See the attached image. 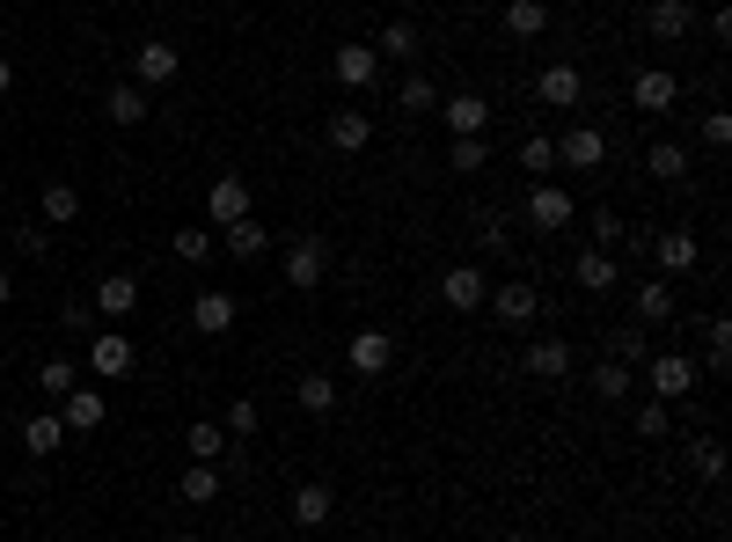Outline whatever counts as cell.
<instances>
[{
  "label": "cell",
  "mask_w": 732,
  "mask_h": 542,
  "mask_svg": "<svg viewBox=\"0 0 732 542\" xmlns=\"http://www.w3.org/2000/svg\"><path fill=\"white\" fill-rule=\"evenodd\" d=\"M279 279L294 286V294H315V286L330 279V243H323V235H294L286 257H279Z\"/></svg>",
  "instance_id": "1"
},
{
  "label": "cell",
  "mask_w": 732,
  "mask_h": 542,
  "mask_svg": "<svg viewBox=\"0 0 732 542\" xmlns=\"http://www.w3.org/2000/svg\"><path fill=\"white\" fill-rule=\"evenodd\" d=\"M578 220V198L564 191L557 176H550V184H535V191H527V228L535 235H564Z\"/></svg>",
  "instance_id": "2"
},
{
  "label": "cell",
  "mask_w": 732,
  "mask_h": 542,
  "mask_svg": "<svg viewBox=\"0 0 732 542\" xmlns=\"http://www.w3.org/2000/svg\"><path fill=\"white\" fill-rule=\"evenodd\" d=\"M484 308L498 315L506 331H527V323L542 315V294H535V279H506V286H491V294H484Z\"/></svg>",
  "instance_id": "3"
},
{
  "label": "cell",
  "mask_w": 732,
  "mask_h": 542,
  "mask_svg": "<svg viewBox=\"0 0 732 542\" xmlns=\"http://www.w3.org/2000/svg\"><path fill=\"white\" fill-rule=\"evenodd\" d=\"M535 104H550V110H578V104H586V73H578L572 59L542 67V73H535Z\"/></svg>",
  "instance_id": "4"
},
{
  "label": "cell",
  "mask_w": 732,
  "mask_h": 542,
  "mask_svg": "<svg viewBox=\"0 0 732 542\" xmlns=\"http://www.w3.org/2000/svg\"><path fill=\"white\" fill-rule=\"evenodd\" d=\"M630 104L645 110V118H666V110L681 104V81L666 67H637V73H630Z\"/></svg>",
  "instance_id": "5"
},
{
  "label": "cell",
  "mask_w": 732,
  "mask_h": 542,
  "mask_svg": "<svg viewBox=\"0 0 732 542\" xmlns=\"http://www.w3.org/2000/svg\"><path fill=\"white\" fill-rule=\"evenodd\" d=\"M88 308L103 315V323H125V315L140 308V279H132V272H103V279H96V300H88Z\"/></svg>",
  "instance_id": "6"
},
{
  "label": "cell",
  "mask_w": 732,
  "mask_h": 542,
  "mask_svg": "<svg viewBox=\"0 0 732 542\" xmlns=\"http://www.w3.org/2000/svg\"><path fill=\"white\" fill-rule=\"evenodd\" d=\"M88 367H96V382L132 374V337H125V331H96V337H88Z\"/></svg>",
  "instance_id": "7"
},
{
  "label": "cell",
  "mask_w": 732,
  "mask_h": 542,
  "mask_svg": "<svg viewBox=\"0 0 732 542\" xmlns=\"http://www.w3.org/2000/svg\"><path fill=\"white\" fill-rule=\"evenodd\" d=\"M689 388H696V359H689V352H660V359H652V396L681 403Z\"/></svg>",
  "instance_id": "8"
},
{
  "label": "cell",
  "mask_w": 732,
  "mask_h": 542,
  "mask_svg": "<svg viewBox=\"0 0 732 542\" xmlns=\"http://www.w3.org/2000/svg\"><path fill=\"white\" fill-rule=\"evenodd\" d=\"M609 161V140H601V125H572L557 140V169H601Z\"/></svg>",
  "instance_id": "9"
},
{
  "label": "cell",
  "mask_w": 732,
  "mask_h": 542,
  "mask_svg": "<svg viewBox=\"0 0 732 542\" xmlns=\"http://www.w3.org/2000/svg\"><path fill=\"white\" fill-rule=\"evenodd\" d=\"M484 294H491V279L476 272V264H454L447 279H439V300H447L454 315H476V308H484Z\"/></svg>",
  "instance_id": "10"
},
{
  "label": "cell",
  "mask_w": 732,
  "mask_h": 542,
  "mask_svg": "<svg viewBox=\"0 0 732 542\" xmlns=\"http://www.w3.org/2000/svg\"><path fill=\"white\" fill-rule=\"evenodd\" d=\"M689 30H696V8H689V0H645V37H660V45H681Z\"/></svg>",
  "instance_id": "11"
},
{
  "label": "cell",
  "mask_w": 732,
  "mask_h": 542,
  "mask_svg": "<svg viewBox=\"0 0 732 542\" xmlns=\"http://www.w3.org/2000/svg\"><path fill=\"white\" fill-rule=\"evenodd\" d=\"M572 279H578V294H615L623 264H615V249H578V257H572Z\"/></svg>",
  "instance_id": "12"
},
{
  "label": "cell",
  "mask_w": 732,
  "mask_h": 542,
  "mask_svg": "<svg viewBox=\"0 0 732 542\" xmlns=\"http://www.w3.org/2000/svg\"><path fill=\"white\" fill-rule=\"evenodd\" d=\"M132 67H140V88H169L176 73H184V52H176L169 37H147V45H140V59H132Z\"/></svg>",
  "instance_id": "13"
},
{
  "label": "cell",
  "mask_w": 732,
  "mask_h": 542,
  "mask_svg": "<svg viewBox=\"0 0 732 542\" xmlns=\"http://www.w3.org/2000/svg\"><path fill=\"white\" fill-rule=\"evenodd\" d=\"M521 367L535 374V382H564V374H572V337H535Z\"/></svg>",
  "instance_id": "14"
},
{
  "label": "cell",
  "mask_w": 732,
  "mask_h": 542,
  "mask_svg": "<svg viewBox=\"0 0 732 542\" xmlns=\"http://www.w3.org/2000/svg\"><path fill=\"white\" fill-rule=\"evenodd\" d=\"M206 213H212V228H235V220L249 213V184H243V176H212Z\"/></svg>",
  "instance_id": "15"
},
{
  "label": "cell",
  "mask_w": 732,
  "mask_h": 542,
  "mask_svg": "<svg viewBox=\"0 0 732 542\" xmlns=\"http://www.w3.org/2000/svg\"><path fill=\"white\" fill-rule=\"evenodd\" d=\"M439 118H447V140H462V132H484L491 125V104L484 96H439Z\"/></svg>",
  "instance_id": "16"
},
{
  "label": "cell",
  "mask_w": 732,
  "mask_h": 542,
  "mask_svg": "<svg viewBox=\"0 0 732 542\" xmlns=\"http://www.w3.org/2000/svg\"><path fill=\"white\" fill-rule=\"evenodd\" d=\"M286 513H294L300 528H323V521H330V513H337V491L323 484V476H308V484L294 491V506H286Z\"/></svg>",
  "instance_id": "17"
},
{
  "label": "cell",
  "mask_w": 732,
  "mask_h": 542,
  "mask_svg": "<svg viewBox=\"0 0 732 542\" xmlns=\"http://www.w3.org/2000/svg\"><path fill=\"white\" fill-rule=\"evenodd\" d=\"M59 418H67V433H96L103 425V388H67L59 396Z\"/></svg>",
  "instance_id": "18"
},
{
  "label": "cell",
  "mask_w": 732,
  "mask_h": 542,
  "mask_svg": "<svg viewBox=\"0 0 732 542\" xmlns=\"http://www.w3.org/2000/svg\"><path fill=\"white\" fill-rule=\"evenodd\" d=\"M388 359H396V337H388V331H359V337H352V374H388Z\"/></svg>",
  "instance_id": "19"
},
{
  "label": "cell",
  "mask_w": 732,
  "mask_h": 542,
  "mask_svg": "<svg viewBox=\"0 0 732 542\" xmlns=\"http://www.w3.org/2000/svg\"><path fill=\"white\" fill-rule=\"evenodd\" d=\"M374 73H382L374 45H337V88H374Z\"/></svg>",
  "instance_id": "20"
},
{
  "label": "cell",
  "mask_w": 732,
  "mask_h": 542,
  "mask_svg": "<svg viewBox=\"0 0 732 542\" xmlns=\"http://www.w3.org/2000/svg\"><path fill=\"white\" fill-rule=\"evenodd\" d=\"M418 45H425L418 22H403V16H396L382 37H374V59H396V67H410V59H418Z\"/></svg>",
  "instance_id": "21"
},
{
  "label": "cell",
  "mask_w": 732,
  "mask_h": 542,
  "mask_svg": "<svg viewBox=\"0 0 732 542\" xmlns=\"http://www.w3.org/2000/svg\"><path fill=\"white\" fill-rule=\"evenodd\" d=\"M652 257H660L666 279H674V272H696V235H689V228H666L660 243H652Z\"/></svg>",
  "instance_id": "22"
},
{
  "label": "cell",
  "mask_w": 732,
  "mask_h": 542,
  "mask_svg": "<svg viewBox=\"0 0 732 542\" xmlns=\"http://www.w3.org/2000/svg\"><path fill=\"white\" fill-rule=\"evenodd\" d=\"M323 132H330V147H337V155H359V147L374 140L366 110H330V125H323Z\"/></svg>",
  "instance_id": "23"
},
{
  "label": "cell",
  "mask_w": 732,
  "mask_h": 542,
  "mask_svg": "<svg viewBox=\"0 0 732 542\" xmlns=\"http://www.w3.org/2000/svg\"><path fill=\"white\" fill-rule=\"evenodd\" d=\"M191 323L206 337H227V331H235V294H198L191 300Z\"/></svg>",
  "instance_id": "24"
},
{
  "label": "cell",
  "mask_w": 732,
  "mask_h": 542,
  "mask_svg": "<svg viewBox=\"0 0 732 542\" xmlns=\"http://www.w3.org/2000/svg\"><path fill=\"white\" fill-rule=\"evenodd\" d=\"M59 440H67V418H59V411L22 418V447H30V455H59Z\"/></svg>",
  "instance_id": "25"
},
{
  "label": "cell",
  "mask_w": 732,
  "mask_h": 542,
  "mask_svg": "<svg viewBox=\"0 0 732 542\" xmlns=\"http://www.w3.org/2000/svg\"><path fill=\"white\" fill-rule=\"evenodd\" d=\"M294 403L308 411V418H330V411H337V382H330V374H300V382H294Z\"/></svg>",
  "instance_id": "26"
},
{
  "label": "cell",
  "mask_w": 732,
  "mask_h": 542,
  "mask_svg": "<svg viewBox=\"0 0 732 542\" xmlns=\"http://www.w3.org/2000/svg\"><path fill=\"white\" fill-rule=\"evenodd\" d=\"M396 110H410V118H425V110H439V88H433V73H403L396 81Z\"/></svg>",
  "instance_id": "27"
},
{
  "label": "cell",
  "mask_w": 732,
  "mask_h": 542,
  "mask_svg": "<svg viewBox=\"0 0 732 542\" xmlns=\"http://www.w3.org/2000/svg\"><path fill=\"white\" fill-rule=\"evenodd\" d=\"M264 249H271V228H264L257 213H243V220H235V228H227V257H264Z\"/></svg>",
  "instance_id": "28"
},
{
  "label": "cell",
  "mask_w": 732,
  "mask_h": 542,
  "mask_svg": "<svg viewBox=\"0 0 732 542\" xmlns=\"http://www.w3.org/2000/svg\"><path fill=\"white\" fill-rule=\"evenodd\" d=\"M103 118H110V125H140V118H147V88H140V81H118V88L103 96Z\"/></svg>",
  "instance_id": "29"
},
{
  "label": "cell",
  "mask_w": 732,
  "mask_h": 542,
  "mask_svg": "<svg viewBox=\"0 0 732 542\" xmlns=\"http://www.w3.org/2000/svg\"><path fill=\"white\" fill-rule=\"evenodd\" d=\"M645 169L660 176V184H689V147H681V140H660V147H645Z\"/></svg>",
  "instance_id": "30"
},
{
  "label": "cell",
  "mask_w": 732,
  "mask_h": 542,
  "mask_svg": "<svg viewBox=\"0 0 732 542\" xmlns=\"http://www.w3.org/2000/svg\"><path fill=\"white\" fill-rule=\"evenodd\" d=\"M37 213H44V228H67V220H81V191L73 184H44Z\"/></svg>",
  "instance_id": "31"
},
{
  "label": "cell",
  "mask_w": 732,
  "mask_h": 542,
  "mask_svg": "<svg viewBox=\"0 0 732 542\" xmlns=\"http://www.w3.org/2000/svg\"><path fill=\"white\" fill-rule=\"evenodd\" d=\"M521 169L535 176V184H550V176H557V140H550V132H527V140H521Z\"/></svg>",
  "instance_id": "32"
},
{
  "label": "cell",
  "mask_w": 732,
  "mask_h": 542,
  "mask_svg": "<svg viewBox=\"0 0 732 542\" xmlns=\"http://www.w3.org/2000/svg\"><path fill=\"white\" fill-rule=\"evenodd\" d=\"M674 315V279H645L637 286V323H666Z\"/></svg>",
  "instance_id": "33"
},
{
  "label": "cell",
  "mask_w": 732,
  "mask_h": 542,
  "mask_svg": "<svg viewBox=\"0 0 732 542\" xmlns=\"http://www.w3.org/2000/svg\"><path fill=\"white\" fill-rule=\"evenodd\" d=\"M184 455H191V462H220V455H227V433H220L212 418H198L191 433H184Z\"/></svg>",
  "instance_id": "34"
},
{
  "label": "cell",
  "mask_w": 732,
  "mask_h": 542,
  "mask_svg": "<svg viewBox=\"0 0 732 542\" xmlns=\"http://www.w3.org/2000/svg\"><path fill=\"white\" fill-rule=\"evenodd\" d=\"M542 30H550L542 0H506V37H542Z\"/></svg>",
  "instance_id": "35"
},
{
  "label": "cell",
  "mask_w": 732,
  "mask_h": 542,
  "mask_svg": "<svg viewBox=\"0 0 732 542\" xmlns=\"http://www.w3.org/2000/svg\"><path fill=\"white\" fill-rule=\"evenodd\" d=\"M212 499H220V470H212V462H191V470H184V506H212Z\"/></svg>",
  "instance_id": "36"
},
{
  "label": "cell",
  "mask_w": 732,
  "mask_h": 542,
  "mask_svg": "<svg viewBox=\"0 0 732 542\" xmlns=\"http://www.w3.org/2000/svg\"><path fill=\"white\" fill-rule=\"evenodd\" d=\"M652 352V337H645V323H623V331H609V359H623V367H637Z\"/></svg>",
  "instance_id": "37"
},
{
  "label": "cell",
  "mask_w": 732,
  "mask_h": 542,
  "mask_svg": "<svg viewBox=\"0 0 732 542\" xmlns=\"http://www.w3.org/2000/svg\"><path fill=\"white\" fill-rule=\"evenodd\" d=\"M593 396H601V403L630 396V367H623V359H601V367H593Z\"/></svg>",
  "instance_id": "38"
},
{
  "label": "cell",
  "mask_w": 732,
  "mask_h": 542,
  "mask_svg": "<svg viewBox=\"0 0 732 542\" xmlns=\"http://www.w3.org/2000/svg\"><path fill=\"white\" fill-rule=\"evenodd\" d=\"M447 161H454V176H476V169H484V161H491V140H484V132H462Z\"/></svg>",
  "instance_id": "39"
},
{
  "label": "cell",
  "mask_w": 732,
  "mask_h": 542,
  "mask_svg": "<svg viewBox=\"0 0 732 542\" xmlns=\"http://www.w3.org/2000/svg\"><path fill=\"white\" fill-rule=\"evenodd\" d=\"M703 352H711V367H718V374L732 367V323H725V315H711V323H703Z\"/></svg>",
  "instance_id": "40"
},
{
  "label": "cell",
  "mask_w": 732,
  "mask_h": 542,
  "mask_svg": "<svg viewBox=\"0 0 732 542\" xmlns=\"http://www.w3.org/2000/svg\"><path fill=\"white\" fill-rule=\"evenodd\" d=\"M623 243H630L623 213H593V249H623Z\"/></svg>",
  "instance_id": "41"
},
{
  "label": "cell",
  "mask_w": 732,
  "mask_h": 542,
  "mask_svg": "<svg viewBox=\"0 0 732 542\" xmlns=\"http://www.w3.org/2000/svg\"><path fill=\"white\" fill-rule=\"evenodd\" d=\"M37 388H44V396H67V388H73V359H59V352H52V359L37 367Z\"/></svg>",
  "instance_id": "42"
},
{
  "label": "cell",
  "mask_w": 732,
  "mask_h": 542,
  "mask_svg": "<svg viewBox=\"0 0 732 542\" xmlns=\"http://www.w3.org/2000/svg\"><path fill=\"white\" fill-rule=\"evenodd\" d=\"M227 433H235V440H249V433H257V403H249V396H235V403H227Z\"/></svg>",
  "instance_id": "43"
},
{
  "label": "cell",
  "mask_w": 732,
  "mask_h": 542,
  "mask_svg": "<svg viewBox=\"0 0 732 542\" xmlns=\"http://www.w3.org/2000/svg\"><path fill=\"white\" fill-rule=\"evenodd\" d=\"M206 249H212L206 228H184V235H176V257H184V264H206Z\"/></svg>",
  "instance_id": "44"
},
{
  "label": "cell",
  "mask_w": 732,
  "mask_h": 542,
  "mask_svg": "<svg viewBox=\"0 0 732 542\" xmlns=\"http://www.w3.org/2000/svg\"><path fill=\"white\" fill-rule=\"evenodd\" d=\"M637 433H645V440H660V433H666V403H660V396L637 403Z\"/></svg>",
  "instance_id": "45"
},
{
  "label": "cell",
  "mask_w": 732,
  "mask_h": 542,
  "mask_svg": "<svg viewBox=\"0 0 732 542\" xmlns=\"http://www.w3.org/2000/svg\"><path fill=\"white\" fill-rule=\"evenodd\" d=\"M476 243H484V249H506V220H498V213H484V220H476Z\"/></svg>",
  "instance_id": "46"
},
{
  "label": "cell",
  "mask_w": 732,
  "mask_h": 542,
  "mask_svg": "<svg viewBox=\"0 0 732 542\" xmlns=\"http://www.w3.org/2000/svg\"><path fill=\"white\" fill-rule=\"evenodd\" d=\"M732 140V118L725 110H711V118H703V147H725Z\"/></svg>",
  "instance_id": "47"
},
{
  "label": "cell",
  "mask_w": 732,
  "mask_h": 542,
  "mask_svg": "<svg viewBox=\"0 0 732 542\" xmlns=\"http://www.w3.org/2000/svg\"><path fill=\"white\" fill-rule=\"evenodd\" d=\"M696 470H703V476H718V470H725V455H718V440H696Z\"/></svg>",
  "instance_id": "48"
},
{
  "label": "cell",
  "mask_w": 732,
  "mask_h": 542,
  "mask_svg": "<svg viewBox=\"0 0 732 542\" xmlns=\"http://www.w3.org/2000/svg\"><path fill=\"white\" fill-rule=\"evenodd\" d=\"M16 249H22V257H37V249H44V228H37V220H22V228H16Z\"/></svg>",
  "instance_id": "49"
},
{
  "label": "cell",
  "mask_w": 732,
  "mask_h": 542,
  "mask_svg": "<svg viewBox=\"0 0 732 542\" xmlns=\"http://www.w3.org/2000/svg\"><path fill=\"white\" fill-rule=\"evenodd\" d=\"M8 300H16V272H0V308H8Z\"/></svg>",
  "instance_id": "50"
},
{
  "label": "cell",
  "mask_w": 732,
  "mask_h": 542,
  "mask_svg": "<svg viewBox=\"0 0 732 542\" xmlns=\"http://www.w3.org/2000/svg\"><path fill=\"white\" fill-rule=\"evenodd\" d=\"M8 88H16V67H8V59H0V96H8Z\"/></svg>",
  "instance_id": "51"
},
{
  "label": "cell",
  "mask_w": 732,
  "mask_h": 542,
  "mask_svg": "<svg viewBox=\"0 0 732 542\" xmlns=\"http://www.w3.org/2000/svg\"><path fill=\"white\" fill-rule=\"evenodd\" d=\"M176 542H198V535H176Z\"/></svg>",
  "instance_id": "52"
},
{
  "label": "cell",
  "mask_w": 732,
  "mask_h": 542,
  "mask_svg": "<svg viewBox=\"0 0 732 542\" xmlns=\"http://www.w3.org/2000/svg\"><path fill=\"white\" fill-rule=\"evenodd\" d=\"M506 542H527V535H506Z\"/></svg>",
  "instance_id": "53"
}]
</instances>
